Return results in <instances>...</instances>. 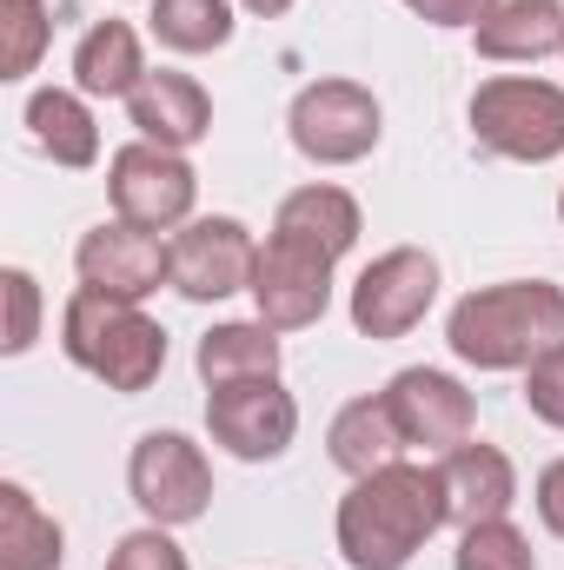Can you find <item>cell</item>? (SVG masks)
<instances>
[{
    "label": "cell",
    "instance_id": "obj_1",
    "mask_svg": "<svg viewBox=\"0 0 564 570\" xmlns=\"http://www.w3.org/2000/svg\"><path fill=\"white\" fill-rule=\"evenodd\" d=\"M451 524L438 464H386L372 478H352L339 498V558L352 570H406L425 544Z\"/></svg>",
    "mask_w": 564,
    "mask_h": 570
},
{
    "label": "cell",
    "instance_id": "obj_2",
    "mask_svg": "<svg viewBox=\"0 0 564 570\" xmlns=\"http://www.w3.org/2000/svg\"><path fill=\"white\" fill-rule=\"evenodd\" d=\"M445 345L471 372H532L564 345V285L552 279H498L451 305Z\"/></svg>",
    "mask_w": 564,
    "mask_h": 570
},
{
    "label": "cell",
    "instance_id": "obj_3",
    "mask_svg": "<svg viewBox=\"0 0 564 570\" xmlns=\"http://www.w3.org/2000/svg\"><path fill=\"white\" fill-rule=\"evenodd\" d=\"M60 352L100 379L107 392H146L166 372V325L146 318L134 298H107V292H74L60 312Z\"/></svg>",
    "mask_w": 564,
    "mask_h": 570
},
{
    "label": "cell",
    "instance_id": "obj_4",
    "mask_svg": "<svg viewBox=\"0 0 564 570\" xmlns=\"http://www.w3.org/2000/svg\"><path fill=\"white\" fill-rule=\"evenodd\" d=\"M471 140L498 159L545 166L564 153V87L532 73H498L471 94Z\"/></svg>",
    "mask_w": 564,
    "mask_h": 570
},
{
    "label": "cell",
    "instance_id": "obj_5",
    "mask_svg": "<svg viewBox=\"0 0 564 570\" xmlns=\"http://www.w3.org/2000/svg\"><path fill=\"white\" fill-rule=\"evenodd\" d=\"M285 134L312 166H359L386 134V114H379V94L359 80H312L292 94Z\"/></svg>",
    "mask_w": 564,
    "mask_h": 570
},
{
    "label": "cell",
    "instance_id": "obj_6",
    "mask_svg": "<svg viewBox=\"0 0 564 570\" xmlns=\"http://www.w3.org/2000/svg\"><path fill=\"white\" fill-rule=\"evenodd\" d=\"M127 491L146 511V524H200L213 504V464L186 431H146L127 458Z\"/></svg>",
    "mask_w": 564,
    "mask_h": 570
},
{
    "label": "cell",
    "instance_id": "obj_7",
    "mask_svg": "<svg viewBox=\"0 0 564 570\" xmlns=\"http://www.w3.org/2000/svg\"><path fill=\"white\" fill-rule=\"evenodd\" d=\"M107 199H114V219H134L146 233H173L193 219V199H200V173L186 153L173 146L134 140L107 159Z\"/></svg>",
    "mask_w": 564,
    "mask_h": 570
},
{
    "label": "cell",
    "instance_id": "obj_8",
    "mask_svg": "<svg viewBox=\"0 0 564 570\" xmlns=\"http://www.w3.org/2000/svg\"><path fill=\"white\" fill-rule=\"evenodd\" d=\"M173 292L193 298V305H213V298H233V292H253V266H260V239L246 219H186L173 239Z\"/></svg>",
    "mask_w": 564,
    "mask_h": 570
},
{
    "label": "cell",
    "instance_id": "obj_9",
    "mask_svg": "<svg viewBox=\"0 0 564 570\" xmlns=\"http://www.w3.org/2000/svg\"><path fill=\"white\" fill-rule=\"evenodd\" d=\"M438 298V259L425 246H392L352 279V332L359 338H406Z\"/></svg>",
    "mask_w": 564,
    "mask_h": 570
},
{
    "label": "cell",
    "instance_id": "obj_10",
    "mask_svg": "<svg viewBox=\"0 0 564 570\" xmlns=\"http://www.w3.org/2000/svg\"><path fill=\"white\" fill-rule=\"evenodd\" d=\"M206 431L226 444L240 464H273L299 438V399L280 379H246V385H213L206 392Z\"/></svg>",
    "mask_w": 564,
    "mask_h": 570
},
{
    "label": "cell",
    "instance_id": "obj_11",
    "mask_svg": "<svg viewBox=\"0 0 564 570\" xmlns=\"http://www.w3.org/2000/svg\"><path fill=\"white\" fill-rule=\"evenodd\" d=\"M74 273L87 292H107V298H153L159 285H173V253L159 233H146L134 219H100L94 233H80L74 246Z\"/></svg>",
    "mask_w": 564,
    "mask_h": 570
},
{
    "label": "cell",
    "instance_id": "obj_12",
    "mask_svg": "<svg viewBox=\"0 0 564 570\" xmlns=\"http://www.w3.org/2000/svg\"><path fill=\"white\" fill-rule=\"evenodd\" d=\"M386 405H392V425L406 438V451H458L471 431H478V399L451 379V372H431L412 365L386 385Z\"/></svg>",
    "mask_w": 564,
    "mask_h": 570
},
{
    "label": "cell",
    "instance_id": "obj_13",
    "mask_svg": "<svg viewBox=\"0 0 564 570\" xmlns=\"http://www.w3.org/2000/svg\"><path fill=\"white\" fill-rule=\"evenodd\" d=\"M253 305L273 332H305L325 318L332 305V259L319 253H299L285 239L260 246V266H253Z\"/></svg>",
    "mask_w": 564,
    "mask_h": 570
},
{
    "label": "cell",
    "instance_id": "obj_14",
    "mask_svg": "<svg viewBox=\"0 0 564 570\" xmlns=\"http://www.w3.org/2000/svg\"><path fill=\"white\" fill-rule=\"evenodd\" d=\"M359 233H366V213H359V199H352L346 186H332V179H312V186L285 193L280 213H273V239L299 246V253H319V259H332V266L359 246Z\"/></svg>",
    "mask_w": 564,
    "mask_h": 570
},
{
    "label": "cell",
    "instance_id": "obj_15",
    "mask_svg": "<svg viewBox=\"0 0 564 570\" xmlns=\"http://www.w3.org/2000/svg\"><path fill=\"white\" fill-rule=\"evenodd\" d=\"M438 478H445V504H451V524H492V518H512L518 504V471L498 444H478L465 438L458 451L438 458Z\"/></svg>",
    "mask_w": 564,
    "mask_h": 570
},
{
    "label": "cell",
    "instance_id": "obj_16",
    "mask_svg": "<svg viewBox=\"0 0 564 570\" xmlns=\"http://www.w3.org/2000/svg\"><path fill=\"white\" fill-rule=\"evenodd\" d=\"M127 114H134L140 140L173 146V153H186V146H200L213 134V100H206V87H200L193 73H173V67L146 73L140 87H134V100H127Z\"/></svg>",
    "mask_w": 564,
    "mask_h": 570
},
{
    "label": "cell",
    "instance_id": "obj_17",
    "mask_svg": "<svg viewBox=\"0 0 564 570\" xmlns=\"http://www.w3.org/2000/svg\"><path fill=\"white\" fill-rule=\"evenodd\" d=\"M478 60H498V67H532V60H552L564 53V0H498L492 20L471 33Z\"/></svg>",
    "mask_w": 564,
    "mask_h": 570
},
{
    "label": "cell",
    "instance_id": "obj_18",
    "mask_svg": "<svg viewBox=\"0 0 564 570\" xmlns=\"http://www.w3.org/2000/svg\"><path fill=\"white\" fill-rule=\"evenodd\" d=\"M146 73H153L146 67V47L127 20H100L74 47V87L87 100H134V87H140Z\"/></svg>",
    "mask_w": 564,
    "mask_h": 570
},
{
    "label": "cell",
    "instance_id": "obj_19",
    "mask_svg": "<svg viewBox=\"0 0 564 570\" xmlns=\"http://www.w3.org/2000/svg\"><path fill=\"white\" fill-rule=\"evenodd\" d=\"M325 458H332L346 478H372V471H386V464L406 458V438L392 425L386 392H379V399H352V405L332 412V425H325Z\"/></svg>",
    "mask_w": 564,
    "mask_h": 570
},
{
    "label": "cell",
    "instance_id": "obj_20",
    "mask_svg": "<svg viewBox=\"0 0 564 570\" xmlns=\"http://www.w3.org/2000/svg\"><path fill=\"white\" fill-rule=\"evenodd\" d=\"M27 127H33V146L67 173H87L100 159V127H94V107L80 87H40L27 100Z\"/></svg>",
    "mask_w": 564,
    "mask_h": 570
},
{
    "label": "cell",
    "instance_id": "obj_21",
    "mask_svg": "<svg viewBox=\"0 0 564 570\" xmlns=\"http://www.w3.org/2000/svg\"><path fill=\"white\" fill-rule=\"evenodd\" d=\"M206 385H246V379H280V332L266 318H233L213 325L193 352Z\"/></svg>",
    "mask_w": 564,
    "mask_h": 570
},
{
    "label": "cell",
    "instance_id": "obj_22",
    "mask_svg": "<svg viewBox=\"0 0 564 570\" xmlns=\"http://www.w3.org/2000/svg\"><path fill=\"white\" fill-rule=\"evenodd\" d=\"M67 558V531L54 511H40V498L27 484H0V570H60Z\"/></svg>",
    "mask_w": 564,
    "mask_h": 570
},
{
    "label": "cell",
    "instance_id": "obj_23",
    "mask_svg": "<svg viewBox=\"0 0 564 570\" xmlns=\"http://www.w3.org/2000/svg\"><path fill=\"white\" fill-rule=\"evenodd\" d=\"M153 40L166 53H220L233 40V0H153Z\"/></svg>",
    "mask_w": 564,
    "mask_h": 570
},
{
    "label": "cell",
    "instance_id": "obj_24",
    "mask_svg": "<svg viewBox=\"0 0 564 570\" xmlns=\"http://www.w3.org/2000/svg\"><path fill=\"white\" fill-rule=\"evenodd\" d=\"M451 570H538V551H532V538L512 518H492V524H465L458 531Z\"/></svg>",
    "mask_w": 564,
    "mask_h": 570
},
{
    "label": "cell",
    "instance_id": "obj_25",
    "mask_svg": "<svg viewBox=\"0 0 564 570\" xmlns=\"http://www.w3.org/2000/svg\"><path fill=\"white\" fill-rule=\"evenodd\" d=\"M0 27H7V47H0V80H27L54 40V13L47 0H0Z\"/></svg>",
    "mask_w": 564,
    "mask_h": 570
},
{
    "label": "cell",
    "instance_id": "obj_26",
    "mask_svg": "<svg viewBox=\"0 0 564 570\" xmlns=\"http://www.w3.org/2000/svg\"><path fill=\"white\" fill-rule=\"evenodd\" d=\"M0 292H7V338H0V352L20 358V352H33V338H40V285H33L27 266H7V273H0Z\"/></svg>",
    "mask_w": 564,
    "mask_h": 570
},
{
    "label": "cell",
    "instance_id": "obj_27",
    "mask_svg": "<svg viewBox=\"0 0 564 570\" xmlns=\"http://www.w3.org/2000/svg\"><path fill=\"white\" fill-rule=\"evenodd\" d=\"M107 570H193V564H186V551L166 538V524H146V531H127V538L114 544Z\"/></svg>",
    "mask_w": 564,
    "mask_h": 570
},
{
    "label": "cell",
    "instance_id": "obj_28",
    "mask_svg": "<svg viewBox=\"0 0 564 570\" xmlns=\"http://www.w3.org/2000/svg\"><path fill=\"white\" fill-rule=\"evenodd\" d=\"M525 405H532L538 425L564 431V345L558 352H545V358L525 372Z\"/></svg>",
    "mask_w": 564,
    "mask_h": 570
},
{
    "label": "cell",
    "instance_id": "obj_29",
    "mask_svg": "<svg viewBox=\"0 0 564 570\" xmlns=\"http://www.w3.org/2000/svg\"><path fill=\"white\" fill-rule=\"evenodd\" d=\"M406 7L419 13L425 27H471V33H478L498 0H406Z\"/></svg>",
    "mask_w": 564,
    "mask_h": 570
},
{
    "label": "cell",
    "instance_id": "obj_30",
    "mask_svg": "<svg viewBox=\"0 0 564 570\" xmlns=\"http://www.w3.org/2000/svg\"><path fill=\"white\" fill-rule=\"evenodd\" d=\"M532 498H538L545 531H552V538H564V458H552V464L538 471V491H532Z\"/></svg>",
    "mask_w": 564,
    "mask_h": 570
},
{
    "label": "cell",
    "instance_id": "obj_31",
    "mask_svg": "<svg viewBox=\"0 0 564 570\" xmlns=\"http://www.w3.org/2000/svg\"><path fill=\"white\" fill-rule=\"evenodd\" d=\"M240 7H246L253 20H280L285 7H292V0H240Z\"/></svg>",
    "mask_w": 564,
    "mask_h": 570
},
{
    "label": "cell",
    "instance_id": "obj_32",
    "mask_svg": "<svg viewBox=\"0 0 564 570\" xmlns=\"http://www.w3.org/2000/svg\"><path fill=\"white\" fill-rule=\"evenodd\" d=\"M558 226H564V186H558Z\"/></svg>",
    "mask_w": 564,
    "mask_h": 570
}]
</instances>
